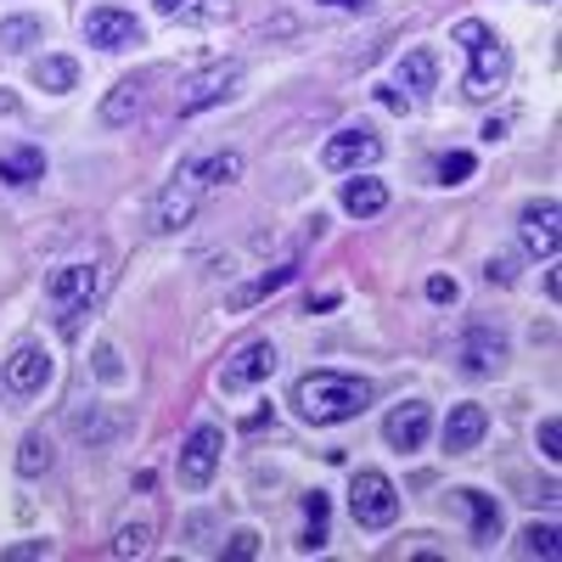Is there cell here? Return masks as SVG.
<instances>
[{"label": "cell", "mask_w": 562, "mask_h": 562, "mask_svg": "<svg viewBox=\"0 0 562 562\" xmlns=\"http://www.w3.org/2000/svg\"><path fill=\"white\" fill-rule=\"evenodd\" d=\"M293 405H299L304 422H315V428H333V422H349L371 405V383L349 378V371H310L293 389Z\"/></svg>", "instance_id": "obj_1"}, {"label": "cell", "mask_w": 562, "mask_h": 562, "mask_svg": "<svg viewBox=\"0 0 562 562\" xmlns=\"http://www.w3.org/2000/svg\"><path fill=\"white\" fill-rule=\"evenodd\" d=\"M456 45L467 52V63H473V68H467V90H461V97L467 102H490L495 90H501V79H506V45L479 18H461L456 23Z\"/></svg>", "instance_id": "obj_2"}, {"label": "cell", "mask_w": 562, "mask_h": 562, "mask_svg": "<svg viewBox=\"0 0 562 562\" xmlns=\"http://www.w3.org/2000/svg\"><path fill=\"white\" fill-rule=\"evenodd\" d=\"M349 512H355V524L360 529H394L400 524V490H394V479L389 473H355V484H349Z\"/></svg>", "instance_id": "obj_3"}, {"label": "cell", "mask_w": 562, "mask_h": 562, "mask_svg": "<svg viewBox=\"0 0 562 562\" xmlns=\"http://www.w3.org/2000/svg\"><path fill=\"white\" fill-rule=\"evenodd\" d=\"M237 85H243V63H214V68L192 74V79L175 90V113L192 119V113H203V108H220L225 97H237Z\"/></svg>", "instance_id": "obj_4"}, {"label": "cell", "mask_w": 562, "mask_h": 562, "mask_svg": "<svg viewBox=\"0 0 562 562\" xmlns=\"http://www.w3.org/2000/svg\"><path fill=\"white\" fill-rule=\"evenodd\" d=\"M102 288V270L97 265H63L45 276V299L63 310V333H79V310L90 304V293Z\"/></svg>", "instance_id": "obj_5"}, {"label": "cell", "mask_w": 562, "mask_h": 562, "mask_svg": "<svg viewBox=\"0 0 562 562\" xmlns=\"http://www.w3.org/2000/svg\"><path fill=\"white\" fill-rule=\"evenodd\" d=\"M383 158V140L371 135L366 124H349L338 135H326V147H321V169H333V175H360Z\"/></svg>", "instance_id": "obj_6"}, {"label": "cell", "mask_w": 562, "mask_h": 562, "mask_svg": "<svg viewBox=\"0 0 562 562\" xmlns=\"http://www.w3.org/2000/svg\"><path fill=\"white\" fill-rule=\"evenodd\" d=\"M220 450H225V434L214 422H198L180 445V484L186 490H209L214 484V467H220Z\"/></svg>", "instance_id": "obj_7"}, {"label": "cell", "mask_w": 562, "mask_h": 562, "mask_svg": "<svg viewBox=\"0 0 562 562\" xmlns=\"http://www.w3.org/2000/svg\"><path fill=\"white\" fill-rule=\"evenodd\" d=\"M276 344L270 338H254V344H243L237 355H231L225 366H220V389L225 394H248V389H259V383H270V371H276Z\"/></svg>", "instance_id": "obj_8"}, {"label": "cell", "mask_w": 562, "mask_h": 562, "mask_svg": "<svg viewBox=\"0 0 562 562\" xmlns=\"http://www.w3.org/2000/svg\"><path fill=\"white\" fill-rule=\"evenodd\" d=\"M0 378H7V389L18 400H34V394H45V383L57 378V366H52V355H45L40 344H18L7 355V366H0Z\"/></svg>", "instance_id": "obj_9"}, {"label": "cell", "mask_w": 562, "mask_h": 562, "mask_svg": "<svg viewBox=\"0 0 562 562\" xmlns=\"http://www.w3.org/2000/svg\"><path fill=\"white\" fill-rule=\"evenodd\" d=\"M198 203H203V192H192L180 175L164 186V192L153 198V209H147V231H158V237H169V231H180V225H192V214H198Z\"/></svg>", "instance_id": "obj_10"}, {"label": "cell", "mask_w": 562, "mask_h": 562, "mask_svg": "<svg viewBox=\"0 0 562 562\" xmlns=\"http://www.w3.org/2000/svg\"><path fill=\"white\" fill-rule=\"evenodd\" d=\"M562 209H557V198H540V203H529L524 209V220H518V237H524V254H535V259H551L557 254V243H562Z\"/></svg>", "instance_id": "obj_11"}, {"label": "cell", "mask_w": 562, "mask_h": 562, "mask_svg": "<svg viewBox=\"0 0 562 562\" xmlns=\"http://www.w3.org/2000/svg\"><path fill=\"white\" fill-rule=\"evenodd\" d=\"M428 434H434V411L422 405V400H405V405H394V411H389V422H383V439H389L400 456L422 450V445H428Z\"/></svg>", "instance_id": "obj_12"}, {"label": "cell", "mask_w": 562, "mask_h": 562, "mask_svg": "<svg viewBox=\"0 0 562 562\" xmlns=\"http://www.w3.org/2000/svg\"><path fill=\"white\" fill-rule=\"evenodd\" d=\"M186 186H192V192H220V186H231L243 175V153H203V158H186L180 169H175Z\"/></svg>", "instance_id": "obj_13"}, {"label": "cell", "mask_w": 562, "mask_h": 562, "mask_svg": "<svg viewBox=\"0 0 562 562\" xmlns=\"http://www.w3.org/2000/svg\"><path fill=\"white\" fill-rule=\"evenodd\" d=\"M85 40L102 45V52H124V45H140V23L119 7H97L85 18Z\"/></svg>", "instance_id": "obj_14"}, {"label": "cell", "mask_w": 562, "mask_h": 562, "mask_svg": "<svg viewBox=\"0 0 562 562\" xmlns=\"http://www.w3.org/2000/svg\"><path fill=\"white\" fill-rule=\"evenodd\" d=\"M456 360H461V371H473V378H495V371L506 366V338L490 333V326H473V333L461 338Z\"/></svg>", "instance_id": "obj_15"}, {"label": "cell", "mask_w": 562, "mask_h": 562, "mask_svg": "<svg viewBox=\"0 0 562 562\" xmlns=\"http://www.w3.org/2000/svg\"><path fill=\"white\" fill-rule=\"evenodd\" d=\"M484 434H490L484 405H450V416H445V450H450V456L479 450V445H484Z\"/></svg>", "instance_id": "obj_16"}, {"label": "cell", "mask_w": 562, "mask_h": 562, "mask_svg": "<svg viewBox=\"0 0 562 562\" xmlns=\"http://www.w3.org/2000/svg\"><path fill=\"white\" fill-rule=\"evenodd\" d=\"M394 85H400V90H411V97H434V90H439V57L428 52V45L405 52V57H400V68H394Z\"/></svg>", "instance_id": "obj_17"}, {"label": "cell", "mask_w": 562, "mask_h": 562, "mask_svg": "<svg viewBox=\"0 0 562 562\" xmlns=\"http://www.w3.org/2000/svg\"><path fill=\"white\" fill-rule=\"evenodd\" d=\"M456 501L467 506V518H473V540H479V546H495V540H501V506H495V495H484V490H456Z\"/></svg>", "instance_id": "obj_18"}, {"label": "cell", "mask_w": 562, "mask_h": 562, "mask_svg": "<svg viewBox=\"0 0 562 562\" xmlns=\"http://www.w3.org/2000/svg\"><path fill=\"white\" fill-rule=\"evenodd\" d=\"M344 209H349L355 220L383 214V209H389V186H383V180H371V175H355V180H344Z\"/></svg>", "instance_id": "obj_19"}, {"label": "cell", "mask_w": 562, "mask_h": 562, "mask_svg": "<svg viewBox=\"0 0 562 562\" xmlns=\"http://www.w3.org/2000/svg\"><path fill=\"white\" fill-rule=\"evenodd\" d=\"M0 180H7V186H34V180H45V153H40V147L0 153Z\"/></svg>", "instance_id": "obj_20"}, {"label": "cell", "mask_w": 562, "mask_h": 562, "mask_svg": "<svg viewBox=\"0 0 562 562\" xmlns=\"http://www.w3.org/2000/svg\"><path fill=\"white\" fill-rule=\"evenodd\" d=\"M34 85L52 90V97H68V90L79 85V63L74 57H40L34 63Z\"/></svg>", "instance_id": "obj_21"}, {"label": "cell", "mask_w": 562, "mask_h": 562, "mask_svg": "<svg viewBox=\"0 0 562 562\" xmlns=\"http://www.w3.org/2000/svg\"><path fill=\"white\" fill-rule=\"evenodd\" d=\"M140 113V79H119L113 90H108V102H102V124H130Z\"/></svg>", "instance_id": "obj_22"}, {"label": "cell", "mask_w": 562, "mask_h": 562, "mask_svg": "<svg viewBox=\"0 0 562 562\" xmlns=\"http://www.w3.org/2000/svg\"><path fill=\"white\" fill-rule=\"evenodd\" d=\"M293 276H299V265H276V270H265V276L254 281V288H243V293H231V310H254L259 299H270V293H281V288H288Z\"/></svg>", "instance_id": "obj_23"}, {"label": "cell", "mask_w": 562, "mask_h": 562, "mask_svg": "<svg viewBox=\"0 0 562 562\" xmlns=\"http://www.w3.org/2000/svg\"><path fill=\"white\" fill-rule=\"evenodd\" d=\"M52 439H45V434H29L23 445H18V473L23 479H40V473H52Z\"/></svg>", "instance_id": "obj_24"}, {"label": "cell", "mask_w": 562, "mask_h": 562, "mask_svg": "<svg viewBox=\"0 0 562 562\" xmlns=\"http://www.w3.org/2000/svg\"><path fill=\"white\" fill-rule=\"evenodd\" d=\"M45 23L40 18H7L0 23V52H29V45H40Z\"/></svg>", "instance_id": "obj_25"}, {"label": "cell", "mask_w": 562, "mask_h": 562, "mask_svg": "<svg viewBox=\"0 0 562 562\" xmlns=\"http://www.w3.org/2000/svg\"><path fill=\"white\" fill-rule=\"evenodd\" d=\"M304 551H321L326 546V495L321 490H310L304 495V540H299Z\"/></svg>", "instance_id": "obj_26"}, {"label": "cell", "mask_w": 562, "mask_h": 562, "mask_svg": "<svg viewBox=\"0 0 562 562\" xmlns=\"http://www.w3.org/2000/svg\"><path fill=\"white\" fill-rule=\"evenodd\" d=\"M479 175V158L473 153H445L439 158V186H467Z\"/></svg>", "instance_id": "obj_27"}, {"label": "cell", "mask_w": 562, "mask_h": 562, "mask_svg": "<svg viewBox=\"0 0 562 562\" xmlns=\"http://www.w3.org/2000/svg\"><path fill=\"white\" fill-rule=\"evenodd\" d=\"M147 546H153V524H124L113 535V557H140Z\"/></svg>", "instance_id": "obj_28"}, {"label": "cell", "mask_w": 562, "mask_h": 562, "mask_svg": "<svg viewBox=\"0 0 562 562\" xmlns=\"http://www.w3.org/2000/svg\"><path fill=\"white\" fill-rule=\"evenodd\" d=\"M524 557H557V524H529L524 529Z\"/></svg>", "instance_id": "obj_29"}, {"label": "cell", "mask_w": 562, "mask_h": 562, "mask_svg": "<svg viewBox=\"0 0 562 562\" xmlns=\"http://www.w3.org/2000/svg\"><path fill=\"white\" fill-rule=\"evenodd\" d=\"M540 456H546V461H557V456H562V422H557V416H546V422H540Z\"/></svg>", "instance_id": "obj_30"}, {"label": "cell", "mask_w": 562, "mask_h": 562, "mask_svg": "<svg viewBox=\"0 0 562 562\" xmlns=\"http://www.w3.org/2000/svg\"><path fill=\"white\" fill-rule=\"evenodd\" d=\"M428 299L434 304H456V281L450 276H428Z\"/></svg>", "instance_id": "obj_31"}, {"label": "cell", "mask_w": 562, "mask_h": 562, "mask_svg": "<svg viewBox=\"0 0 562 562\" xmlns=\"http://www.w3.org/2000/svg\"><path fill=\"white\" fill-rule=\"evenodd\" d=\"M97 371H102V378H108V383H119V378H124V366H119V355H113L108 344L97 349Z\"/></svg>", "instance_id": "obj_32"}, {"label": "cell", "mask_w": 562, "mask_h": 562, "mask_svg": "<svg viewBox=\"0 0 562 562\" xmlns=\"http://www.w3.org/2000/svg\"><path fill=\"white\" fill-rule=\"evenodd\" d=\"M254 551H259V535H248V529L231 535V557H254Z\"/></svg>", "instance_id": "obj_33"}, {"label": "cell", "mask_w": 562, "mask_h": 562, "mask_svg": "<svg viewBox=\"0 0 562 562\" xmlns=\"http://www.w3.org/2000/svg\"><path fill=\"white\" fill-rule=\"evenodd\" d=\"M484 276H490V281H512L518 270H512V259H490V265H484Z\"/></svg>", "instance_id": "obj_34"}, {"label": "cell", "mask_w": 562, "mask_h": 562, "mask_svg": "<svg viewBox=\"0 0 562 562\" xmlns=\"http://www.w3.org/2000/svg\"><path fill=\"white\" fill-rule=\"evenodd\" d=\"M158 12H164V18H175V12H192V0H158Z\"/></svg>", "instance_id": "obj_35"}, {"label": "cell", "mask_w": 562, "mask_h": 562, "mask_svg": "<svg viewBox=\"0 0 562 562\" xmlns=\"http://www.w3.org/2000/svg\"><path fill=\"white\" fill-rule=\"evenodd\" d=\"M479 135H484V140H490V147H495V140H501V135H506V124H501V119H490V124H484V130H479Z\"/></svg>", "instance_id": "obj_36"}, {"label": "cell", "mask_w": 562, "mask_h": 562, "mask_svg": "<svg viewBox=\"0 0 562 562\" xmlns=\"http://www.w3.org/2000/svg\"><path fill=\"white\" fill-rule=\"evenodd\" d=\"M326 7H349V12H366L371 0H326Z\"/></svg>", "instance_id": "obj_37"}, {"label": "cell", "mask_w": 562, "mask_h": 562, "mask_svg": "<svg viewBox=\"0 0 562 562\" xmlns=\"http://www.w3.org/2000/svg\"><path fill=\"white\" fill-rule=\"evenodd\" d=\"M18 108V97H12V90H0V113H12Z\"/></svg>", "instance_id": "obj_38"}]
</instances>
